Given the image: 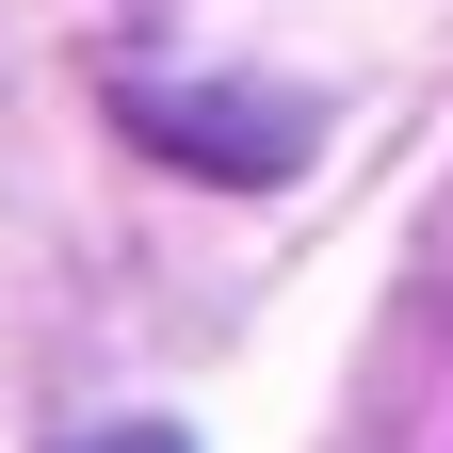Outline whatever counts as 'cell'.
<instances>
[{
	"label": "cell",
	"mask_w": 453,
	"mask_h": 453,
	"mask_svg": "<svg viewBox=\"0 0 453 453\" xmlns=\"http://www.w3.org/2000/svg\"><path fill=\"white\" fill-rule=\"evenodd\" d=\"M130 113H146V146H179V162H226V179H275V162L308 146V113H292V97H162V81H146Z\"/></svg>",
	"instance_id": "6da1fadb"
},
{
	"label": "cell",
	"mask_w": 453,
	"mask_h": 453,
	"mask_svg": "<svg viewBox=\"0 0 453 453\" xmlns=\"http://www.w3.org/2000/svg\"><path fill=\"white\" fill-rule=\"evenodd\" d=\"M97 453H195V437H162V421H130V437H97Z\"/></svg>",
	"instance_id": "7a4b0ae2"
}]
</instances>
